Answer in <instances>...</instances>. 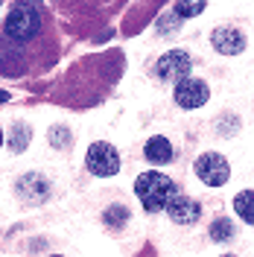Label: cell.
Listing matches in <instances>:
<instances>
[{
	"instance_id": "obj_1",
	"label": "cell",
	"mask_w": 254,
	"mask_h": 257,
	"mask_svg": "<svg viewBox=\"0 0 254 257\" xmlns=\"http://www.w3.org/2000/svg\"><path fill=\"white\" fill-rule=\"evenodd\" d=\"M135 193H138V199H141V205L149 213H158V210L167 208V202L173 199L175 193V184L173 178H167L164 173H141L138 181H135Z\"/></svg>"
},
{
	"instance_id": "obj_2",
	"label": "cell",
	"mask_w": 254,
	"mask_h": 257,
	"mask_svg": "<svg viewBox=\"0 0 254 257\" xmlns=\"http://www.w3.org/2000/svg\"><path fill=\"white\" fill-rule=\"evenodd\" d=\"M196 176L202 178L207 187H222L231 178V167H228V161L219 152H205L196 161Z\"/></svg>"
},
{
	"instance_id": "obj_3",
	"label": "cell",
	"mask_w": 254,
	"mask_h": 257,
	"mask_svg": "<svg viewBox=\"0 0 254 257\" xmlns=\"http://www.w3.org/2000/svg\"><path fill=\"white\" fill-rule=\"evenodd\" d=\"M88 170L94 173V176H114L117 170H120V155H117V149L111 144H105V141H96V144L88 146Z\"/></svg>"
},
{
	"instance_id": "obj_4",
	"label": "cell",
	"mask_w": 254,
	"mask_h": 257,
	"mask_svg": "<svg viewBox=\"0 0 254 257\" xmlns=\"http://www.w3.org/2000/svg\"><path fill=\"white\" fill-rule=\"evenodd\" d=\"M6 32L15 38V41H27L38 32V12L32 6H15L9 15H6Z\"/></svg>"
},
{
	"instance_id": "obj_5",
	"label": "cell",
	"mask_w": 254,
	"mask_h": 257,
	"mask_svg": "<svg viewBox=\"0 0 254 257\" xmlns=\"http://www.w3.org/2000/svg\"><path fill=\"white\" fill-rule=\"evenodd\" d=\"M210 91H207V85L202 79H193V76H184V79H178L175 85V102L181 105V108H199V105H205Z\"/></svg>"
},
{
	"instance_id": "obj_6",
	"label": "cell",
	"mask_w": 254,
	"mask_h": 257,
	"mask_svg": "<svg viewBox=\"0 0 254 257\" xmlns=\"http://www.w3.org/2000/svg\"><path fill=\"white\" fill-rule=\"evenodd\" d=\"M167 213L173 216V222L178 225H196L199 222V216H202V208H199V202L190 199V196H181V193L175 190L173 199L167 202Z\"/></svg>"
},
{
	"instance_id": "obj_7",
	"label": "cell",
	"mask_w": 254,
	"mask_h": 257,
	"mask_svg": "<svg viewBox=\"0 0 254 257\" xmlns=\"http://www.w3.org/2000/svg\"><path fill=\"white\" fill-rule=\"evenodd\" d=\"M158 73L164 79H184V76H190V56L184 53V50H170V53H164L158 59Z\"/></svg>"
},
{
	"instance_id": "obj_8",
	"label": "cell",
	"mask_w": 254,
	"mask_h": 257,
	"mask_svg": "<svg viewBox=\"0 0 254 257\" xmlns=\"http://www.w3.org/2000/svg\"><path fill=\"white\" fill-rule=\"evenodd\" d=\"M210 41H213V47L219 50L222 56H237V53L245 50V38L234 27H216L213 35H210Z\"/></svg>"
},
{
	"instance_id": "obj_9",
	"label": "cell",
	"mask_w": 254,
	"mask_h": 257,
	"mask_svg": "<svg viewBox=\"0 0 254 257\" xmlns=\"http://www.w3.org/2000/svg\"><path fill=\"white\" fill-rule=\"evenodd\" d=\"M143 152H146V158L152 161V164H158V167H164V164H170V161H173V144H170L164 135L149 138Z\"/></svg>"
},
{
	"instance_id": "obj_10",
	"label": "cell",
	"mask_w": 254,
	"mask_h": 257,
	"mask_svg": "<svg viewBox=\"0 0 254 257\" xmlns=\"http://www.w3.org/2000/svg\"><path fill=\"white\" fill-rule=\"evenodd\" d=\"M234 210L242 222L254 225V190H242L234 196Z\"/></svg>"
},
{
	"instance_id": "obj_11",
	"label": "cell",
	"mask_w": 254,
	"mask_h": 257,
	"mask_svg": "<svg viewBox=\"0 0 254 257\" xmlns=\"http://www.w3.org/2000/svg\"><path fill=\"white\" fill-rule=\"evenodd\" d=\"M202 9H205V0H178L175 3V15L178 18H196L202 15Z\"/></svg>"
},
{
	"instance_id": "obj_12",
	"label": "cell",
	"mask_w": 254,
	"mask_h": 257,
	"mask_svg": "<svg viewBox=\"0 0 254 257\" xmlns=\"http://www.w3.org/2000/svg\"><path fill=\"white\" fill-rule=\"evenodd\" d=\"M210 237L216 242H225L228 237H234V222L231 219H216V222L210 225Z\"/></svg>"
},
{
	"instance_id": "obj_13",
	"label": "cell",
	"mask_w": 254,
	"mask_h": 257,
	"mask_svg": "<svg viewBox=\"0 0 254 257\" xmlns=\"http://www.w3.org/2000/svg\"><path fill=\"white\" fill-rule=\"evenodd\" d=\"M0 146H3V128H0Z\"/></svg>"
}]
</instances>
